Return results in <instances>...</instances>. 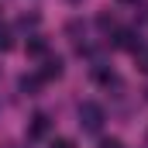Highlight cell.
Listing matches in <instances>:
<instances>
[{"label":"cell","mask_w":148,"mask_h":148,"mask_svg":"<svg viewBox=\"0 0 148 148\" xmlns=\"http://www.w3.org/2000/svg\"><path fill=\"white\" fill-rule=\"evenodd\" d=\"M48 148H76V141H69V138H55Z\"/></svg>","instance_id":"30bf717a"},{"label":"cell","mask_w":148,"mask_h":148,"mask_svg":"<svg viewBox=\"0 0 148 148\" xmlns=\"http://www.w3.org/2000/svg\"><path fill=\"white\" fill-rule=\"evenodd\" d=\"M48 127H52L48 114H35V117H31V124H28V138H45V134H48Z\"/></svg>","instance_id":"7a4b0ae2"},{"label":"cell","mask_w":148,"mask_h":148,"mask_svg":"<svg viewBox=\"0 0 148 148\" xmlns=\"http://www.w3.org/2000/svg\"><path fill=\"white\" fill-rule=\"evenodd\" d=\"M14 48V35H10V28L0 21V52H10Z\"/></svg>","instance_id":"5b68a950"},{"label":"cell","mask_w":148,"mask_h":148,"mask_svg":"<svg viewBox=\"0 0 148 148\" xmlns=\"http://www.w3.org/2000/svg\"><path fill=\"white\" fill-rule=\"evenodd\" d=\"M145 141H148V138H145Z\"/></svg>","instance_id":"8fae6325"},{"label":"cell","mask_w":148,"mask_h":148,"mask_svg":"<svg viewBox=\"0 0 148 148\" xmlns=\"http://www.w3.org/2000/svg\"><path fill=\"white\" fill-rule=\"evenodd\" d=\"M38 86H41V79H38V76H24V79H21V90H24V93H35Z\"/></svg>","instance_id":"ba28073f"},{"label":"cell","mask_w":148,"mask_h":148,"mask_svg":"<svg viewBox=\"0 0 148 148\" xmlns=\"http://www.w3.org/2000/svg\"><path fill=\"white\" fill-rule=\"evenodd\" d=\"M79 124H83V131H100L103 127V107L93 100L79 103Z\"/></svg>","instance_id":"6da1fadb"},{"label":"cell","mask_w":148,"mask_h":148,"mask_svg":"<svg viewBox=\"0 0 148 148\" xmlns=\"http://www.w3.org/2000/svg\"><path fill=\"white\" fill-rule=\"evenodd\" d=\"M28 52H31V55H45V52H48L45 38H31V41H28Z\"/></svg>","instance_id":"52a82bcc"},{"label":"cell","mask_w":148,"mask_h":148,"mask_svg":"<svg viewBox=\"0 0 148 148\" xmlns=\"http://www.w3.org/2000/svg\"><path fill=\"white\" fill-rule=\"evenodd\" d=\"M114 45H117V48H131V52H134V48H138V41H134V31L121 28V31L114 35Z\"/></svg>","instance_id":"277c9868"},{"label":"cell","mask_w":148,"mask_h":148,"mask_svg":"<svg viewBox=\"0 0 148 148\" xmlns=\"http://www.w3.org/2000/svg\"><path fill=\"white\" fill-rule=\"evenodd\" d=\"M97 148H124V141H121V138H103Z\"/></svg>","instance_id":"9c48e42d"},{"label":"cell","mask_w":148,"mask_h":148,"mask_svg":"<svg viewBox=\"0 0 148 148\" xmlns=\"http://www.w3.org/2000/svg\"><path fill=\"white\" fill-rule=\"evenodd\" d=\"M62 76V59H45V66L38 69V79L48 83V79H59Z\"/></svg>","instance_id":"3957f363"},{"label":"cell","mask_w":148,"mask_h":148,"mask_svg":"<svg viewBox=\"0 0 148 148\" xmlns=\"http://www.w3.org/2000/svg\"><path fill=\"white\" fill-rule=\"evenodd\" d=\"M134 62H138L141 73H148V45H138V48H134Z\"/></svg>","instance_id":"8992f818"}]
</instances>
